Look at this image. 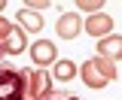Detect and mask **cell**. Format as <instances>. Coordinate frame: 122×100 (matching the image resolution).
<instances>
[{"mask_svg": "<svg viewBox=\"0 0 122 100\" xmlns=\"http://www.w3.org/2000/svg\"><path fill=\"white\" fill-rule=\"evenodd\" d=\"M86 30H89L95 40H98V36L104 40V36H110V30H113V18L104 15V12H98V15H92L89 21H86Z\"/></svg>", "mask_w": 122, "mask_h": 100, "instance_id": "7", "label": "cell"}, {"mask_svg": "<svg viewBox=\"0 0 122 100\" xmlns=\"http://www.w3.org/2000/svg\"><path fill=\"white\" fill-rule=\"evenodd\" d=\"M25 6H30V12H40V9L49 6V3H46V0H30V3H25Z\"/></svg>", "mask_w": 122, "mask_h": 100, "instance_id": "13", "label": "cell"}, {"mask_svg": "<svg viewBox=\"0 0 122 100\" xmlns=\"http://www.w3.org/2000/svg\"><path fill=\"white\" fill-rule=\"evenodd\" d=\"M52 94V79L46 70H25V100H46Z\"/></svg>", "mask_w": 122, "mask_h": 100, "instance_id": "3", "label": "cell"}, {"mask_svg": "<svg viewBox=\"0 0 122 100\" xmlns=\"http://www.w3.org/2000/svg\"><path fill=\"white\" fill-rule=\"evenodd\" d=\"M76 73H79V67H76L73 61H55V70H52V79H58V82H70Z\"/></svg>", "mask_w": 122, "mask_h": 100, "instance_id": "9", "label": "cell"}, {"mask_svg": "<svg viewBox=\"0 0 122 100\" xmlns=\"http://www.w3.org/2000/svg\"><path fill=\"white\" fill-rule=\"evenodd\" d=\"M58 52H55V43H49V40H37V43H30V58H34V64L37 67H49V64H55L58 61Z\"/></svg>", "mask_w": 122, "mask_h": 100, "instance_id": "5", "label": "cell"}, {"mask_svg": "<svg viewBox=\"0 0 122 100\" xmlns=\"http://www.w3.org/2000/svg\"><path fill=\"white\" fill-rule=\"evenodd\" d=\"M18 24L25 27V33H28V30H40V27H43V18H40V12L21 9V12H18Z\"/></svg>", "mask_w": 122, "mask_h": 100, "instance_id": "10", "label": "cell"}, {"mask_svg": "<svg viewBox=\"0 0 122 100\" xmlns=\"http://www.w3.org/2000/svg\"><path fill=\"white\" fill-rule=\"evenodd\" d=\"M25 45H28L25 30H18L12 21L0 18V49H3V55H18V52H25Z\"/></svg>", "mask_w": 122, "mask_h": 100, "instance_id": "4", "label": "cell"}, {"mask_svg": "<svg viewBox=\"0 0 122 100\" xmlns=\"http://www.w3.org/2000/svg\"><path fill=\"white\" fill-rule=\"evenodd\" d=\"M0 55H3V49H0Z\"/></svg>", "mask_w": 122, "mask_h": 100, "instance_id": "15", "label": "cell"}, {"mask_svg": "<svg viewBox=\"0 0 122 100\" xmlns=\"http://www.w3.org/2000/svg\"><path fill=\"white\" fill-rule=\"evenodd\" d=\"M3 6H6V3H3V0H0V12H3Z\"/></svg>", "mask_w": 122, "mask_h": 100, "instance_id": "14", "label": "cell"}, {"mask_svg": "<svg viewBox=\"0 0 122 100\" xmlns=\"http://www.w3.org/2000/svg\"><path fill=\"white\" fill-rule=\"evenodd\" d=\"M0 100H25V70L0 64Z\"/></svg>", "mask_w": 122, "mask_h": 100, "instance_id": "2", "label": "cell"}, {"mask_svg": "<svg viewBox=\"0 0 122 100\" xmlns=\"http://www.w3.org/2000/svg\"><path fill=\"white\" fill-rule=\"evenodd\" d=\"M98 58L119 61L122 58V36H104V40L98 43Z\"/></svg>", "mask_w": 122, "mask_h": 100, "instance_id": "8", "label": "cell"}, {"mask_svg": "<svg viewBox=\"0 0 122 100\" xmlns=\"http://www.w3.org/2000/svg\"><path fill=\"white\" fill-rule=\"evenodd\" d=\"M79 76H82V82L89 88H104L116 79V64L107 61V58H92V61H86L79 67Z\"/></svg>", "mask_w": 122, "mask_h": 100, "instance_id": "1", "label": "cell"}, {"mask_svg": "<svg viewBox=\"0 0 122 100\" xmlns=\"http://www.w3.org/2000/svg\"><path fill=\"white\" fill-rule=\"evenodd\" d=\"M79 27H82V21H79V15L76 12H64L58 18V24H55V30H58L61 40H73L76 33H79Z\"/></svg>", "mask_w": 122, "mask_h": 100, "instance_id": "6", "label": "cell"}, {"mask_svg": "<svg viewBox=\"0 0 122 100\" xmlns=\"http://www.w3.org/2000/svg\"><path fill=\"white\" fill-rule=\"evenodd\" d=\"M46 100H79L76 94H70V91H52Z\"/></svg>", "mask_w": 122, "mask_h": 100, "instance_id": "12", "label": "cell"}, {"mask_svg": "<svg viewBox=\"0 0 122 100\" xmlns=\"http://www.w3.org/2000/svg\"><path fill=\"white\" fill-rule=\"evenodd\" d=\"M76 6H79V9H86V12H92V15H98L104 3H101V0H76Z\"/></svg>", "mask_w": 122, "mask_h": 100, "instance_id": "11", "label": "cell"}]
</instances>
